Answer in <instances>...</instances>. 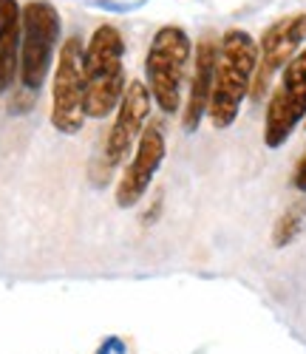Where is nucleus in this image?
<instances>
[{
    "instance_id": "obj_9",
    "label": "nucleus",
    "mask_w": 306,
    "mask_h": 354,
    "mask_svg": "<svg viewBox=\"0 0 306 354\" xmlns=\"http://www.w3.org/2000/svg\"><path fill=\"white\" fill-rule=\"evenodd\" d=\"M165 153H168V142H165V131L159 122H147L134 153L122 170L119 182H116V204L122 210H131L134 204L142 201V196L150 190L153 185V176L159 173L162 162H165Z\"/></svg>"
},
{
    "instance_id": "obj_8",
    "label": "nucleus",
    "mask_w": 306,
    "mask_h": 354,
    "mask_svg": "<svg viewBox=\"0 0 306 354\" xmlns=\"http://www.w3.org/2000/svg\"><path fill=\"white\" fill-rule=\"evenodd\" d=\"M150 91L142 80H131L125 88V97H122L116 116H114V125L108 131L105 147H102V156H100V167L102 173L111 176V170H116L125 159H131V151L136 147L145 125H147V116H150Z\"/></svg>"
},
{
    "instance_id": "obj_3",
    "label": "nucleus",
    "mask_w": 306,
    "mask_h": 354,
    "mask_svg": "<svg viewBox=\"0 0 306 354\" xmlns=\"http://www.w3.org/2000/svg\"><path fill=\"white\" fill-rule=\"evenodd\" d=\"M193 63V43L181 26H162L153 35L147 54H145V85L150 100L159 105L162 113L181 111L188 71Z\"/></svg>"
},
{
    "instance_id": "obj_1",
    "label": "nucleus",
    "mask_w": 306,
    "mask_h": 354,
    "mask_svg": "<svg viewBox=\"0 0 306 354\" xmlns=\"http://www.w3.org/2000/svg\"><path fill=\"white\" fill-rule=\"evenodd\" d=\"M258 68V43L244 28H227L219 37L216 77H213V97L207 120L216 131H227L235 120L244 100L253 91Z\"/></svg>"
},
{
    "instance_id": "obj_7",
    "label": "nucleus",
    "mask_w": 306,
    "mask_h": 354,
    "mask_svg": "<svg viewBox=\"0 0 306 354\" xmlns=\"http://www.w3.org/2000/svg\"><path fill=\"white\" fill-rule=\"evenodd\" d=\"M306 46V12L287 15L264 28L258 40V68L253 80V102H261L267 91L272 88L275 74H281L287 63Z\"/></svg>"
},
{
    "instance_id": "obj_13",
    "label": "nucleus",
    "mask_w": 306,
    "mask_h": 354,
    "mask_svg": "<svg viewBox=\"0 0 306 354\" xmlns=\"http://www.w3.org/2000/svg\"><path fill=\"white\" fill-rule=\"evenodd\" d=\"M292 187L298 193H306V151H303V156L298 159V165L292 170Z\"/></svg>"
},
{
    "instance_id": "obj_5",
    "label": "nucleus",
    "mask_w": 306,
    "mask_h": 354,
    "mask_svg": "<svg viewBox=\"0 0 306 354\" xmlns=\"http://www.w3.org/2000/svg\"><path fill=\"white\" fill-rule=\"evenodd\" d=\"M85 43L69 37L60 46L57 63L51 71V128L57 133L74 136L85 125V77H82Z\"/></svg>"
},
{
    "instance_id": "obj_2",
    "label": "nucleus",
    "mask_w": 306,
    "mask_h": 354,
    "mask_svg": "<svg viewBox=\"0 0 306 354\" xmlns=\"http://www.w3.org/2000/svg\"><path fill=\"white\" fill-rule=\"evenodd\" d=\"M82 77H85V116L105 120L116 113L128 88L125 74V37L116 26L105 23L85 43L82 54Z\"/></svg>"
},
{
    "instance_id": "obj_4",
    "label": "nucleus",
    "mask_w": 306,
    "mask_h": 354,
    "mask_svg": "<svg viewBox=\"0 0 306 354\" xmlns=\"http://www.w3.org/2000/svg\"><path fill=\"white\" fill-rule=\"evenodd\" d=\"M63 20L48 0H28L23 6V40H20V71L17 82L26 91L37 94L54 71Z\"/></svg>"
},
{
    "instance_id": "obj_14",
    "label": "nucleus",
    "mask_w": 306,
    "mask_h": 354,
    "mask_svg": "<svg viewBox=\"0 0 306 354\" xmlns=\"http://www.w3.org/2000/svg\"><path fill=\"white\" fill-rule=\"evenodd\" d=\"M303 122H306V120H303Z\"/></svg>"
},
{
    "instance_id": "obj_12",
    "label": "nucleus",
    "mask_w": 306,
    "mask_h": 354,
    "mask_svg": "<svg viewBox=\"0 0 306 354\" xmlns=\"http://www.w3.org/2000/svg\"><path fill=\"white\" fill-rule=\"evenodd\" d=\"M303 227H306V198L300 196L298 201H292L289 207L281 213V218L275 221V227H272V244L275 247L292 244L298 235H300Z\"/></svg>"
},
{
    "instance_id": "obj_11",
    "label": "nucleus",
    "mask_w": 306,
    "mask_h": 354,
    "mask_svg": "<svg viewBox=\"0 0 306 354\" xmlns=\"http://www.w3.org/2000/svg\"><path fill=\"white\" fill-rule=\"evenodd\" d=\"M23 6L17 0H0V94L12 91L20 71Z\"/></svg>"
},
{
    "instance_id": "obj_6",
    "label": "nucleus",
    "mask_w": 306,
    "mask_h": 354,
    "mask_svg": "<svg viewBox=\"0 0 306 354\" xmlns=\"http://www.w3.org/2000/svg\"><path fill=\"white\" fill-rule=\"evenodd\" d=\"M306 120V46L287 63L272 88L267 113H264V145L278 151Z\"/></svg>"
},
{
    "instance_id": "obj_10",
    "label": "nucleus",
    "mask_w": 306,
    "mask_h": 354,
    "mask_svg": "<svg viewBox=\"0 0 306 354\" xmlns=\"http://www.w3.org/2000/svg\"><path fill=\"white\" fill-rule=\"evenodd\" d=\"M216 57H219V37L204 35L193 48V71L188 82V100L181 105V128L188 133L199 131L207 116L210 97H213V77H216Z\"/></svg>"
}]
</instances>
